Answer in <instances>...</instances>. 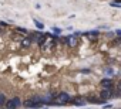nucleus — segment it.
Returning <instances> with one entry per match:
<instances>
[{
  "instance_id": "10",
  "label": "nucleus",
  "mask_w": 121,
  "mask_h": 109,
  "mask_svg": "<svg viewBox=\"0 0 121 109\" xmlns=\"http://www.w3.org/2000/svg\"><path fill=\"white\" fill-rule=\"evenodd\" d=\"M33 23H34V27H36L39 31H43V30H44V24H43L41 21H39V20L33 19Z\"/></svg>"
},
{
  "instance_id": "6",
  "label": "nucleus",
  "mask_w": 121,
  "mask_h": 109,
  "mask_svg": "<svg viewBox=\"0 0 121 109\" xmlns=\"http://www.w3.org/2000/svg\"><path fill=\"white\" fill-rule=\"evenodd\" d=\"M103 101H110L111 98H112V89H101V92H100V95H98Z\"/></svg>"
},
{
  "instance_id": "20",
  "label": "nucleus",
  "mask_w": 121,
  "mask_h": 109,
  "mask_svg": "<svg viewBox=\"0 0 121 109\" xmlns=\"http://www.w3.org/2000/svg\"><path fill=\"white\" fill-rule=\"evenodd\" d=\"M120 82H121V79H120Z\"/></svg>"
},
{
  "instance_id": "5",
  "label": "nucleus",
  "mask_w": 121,
  "mask_h": 109,
  "mask_svg": "<svg viewBox=\"0 0 121 109\" xmlns=\"http://www.w3.org/2000/svg\"><path fill=\"white\" fill-rule=\"evenodd\" d=\"M100 85H101L103 89H112L114 88V81L111 78H103L101 82H100Z\"/></svg>"
},
{
  "instance_id": "7",
  "label": "nucleus",
  "mask_w": 121,
  "mask_h": 109,
  "mask_svg": "<svg viewBox=\"0 0 121 109\" xmlns=\"http://www.w3.org/2000/svg\"><path fill=\"white\" fill-rule=\"evenodd\" d=\"M66 44L69 45V47H71V48H74L77 44H78V40H77V37L73 34V35H67L66 37Z\"/></svg>"
},
{
  "instance_id": "11",
  "label": "nucleus",
  "mask_w": 121,
  "mask_h": 109,
  "mask_svg": "<svg viewBox=\"0 0 121 109\" xmlns=\"http://www.w3.org/2000/svg\"><path fill=\"white\" fill-rule=\"evenodd\" d=\"M83 34H86V35H90V37H98L100 35V31L98 30H90V31H86V33H83Z\"/></svg>"
},
{
  "instance_id": "17",
  "label": "nucleus",
  "mask_w": 121,
  "mask_h": 109,
  "mask_svg": "<svg viewBox=\"0 0 121 109\" xmlns=\"http://www.w3.org/2000/svg\"><path fill=\"white\" fill-rule=\"evenodd\" d=\"M80 72H83V74H88L90 70H87V68H86V70H80Z\"/></svg>"
},
{
  "instance_id": "3",
  "label": "nucleus",
  "mask_w": 121,
  "mask_h": 109,
  "mask_svg": "<svg viewBox=\"0 0 121 109\" xmlns=\"http://www.w3.org/2000/svg\"><path fill=\"white\" fill-rule=\"evenodd\" d=\"M23 106V101L20 96H13L10 99L6 101V105H4V109H19Z\"/></svg>"
},
{
  "instance_id": "2",
  "label": "nucleus",
  "mask_w": 121,
  "mask_h": 109,
  "mask_svg": "<svg viewBox=\"0 0 121 109\" xmlns=\"http://www.w3.org/2000/svg\"><path fill=\"white\" fill-rule=\"evenodd\" d=\"M73 101V96L69 93V92H58L54 95V101H53V105L56 106H66L69 103H71Z\"/></svg>"
},
{
  "instance_id": "1",
  "label": "nucleus",
  "mask_w": 121,
  "mask_h": 109,
  "mask_svg": "<svg viewBox=\"0 0 121 109\" xmlns=\"http://www.w3.org/2000/svg\"><path fill=\"white\" fill-rule=\"evenodd\" d=\"M46 105V96H41V95H33V96H29L26 101H23V106L26 109H39V108H43Z\"/></svg>"
},
{
  "instance_id": "4",
  "label": "nucleus",
  "mask_w": 121,
  "mask_h": 109,
  "mask_svg": "<svg viewBox=\"0 0 121 109\" xmlns=\"http://www.w3.org/2000/svg\"><path fill=\"white\" fill-rule=\"evenodd\" d=\"M86 101H87V103H93V105H105V101H103L98 95H90V96H87L86 98Z\"/></svg>"
},
{
  "instance_id": "18",
  "label": "nucleus",
  "mask_w": 121,
  "mask_h": 109,
  "mask_svg": "<svg viewBox=\"0 0 121 109\" xmlns=\"http://www.w3.org/2000/svg\"><path fill=\"white\" fill-rule=\"evenodd\" d=\"M0 34H2V27H0Z\"/></svg>"
},
{
  "instance_id": "9",
  "label": "nucleus",
  "mask_w": 121,
  "mask_h": 109,
  "mask_svg": "<svg viewBox=\"0 0 121 109\" xmlns=\"http://www.w3.org/2000/svg\"><path fill=\"white\" fill-rule=\"evenodd\" d=\"M31 44H33V40H31L30 35H26V37L22 38V47H23V48H29Z\"/></svg>"
},
{
  "instance_id": "16",
  "label": "nucleus",
  "mask_w": 121,
  "mask_h": 109,
  "mask_svg": "<svg viewBox=\"0 0 121 109\" xmlns=\"http://www.w3.org/2000/svg\"><path fill=\"white\" fill-rule=\"evenodd\" d=\"M105 72H107V75H112L114 70H112V68H107V70H105Z\"/></svg>"
},
{
  "instance_id": "13",
  "label": "nucleus",
  "mask_w": 121,
  "mask_h": 109,
  "mask_svg": "<svg viewBox=\"0 0 121 109\" xmlns=\"http://www.w3.org/2000/svg\"><path fill=\"white\" fill-rule=\"evenodd\" d=\"M51 30H53V34H56V35H60L61 34V28H58V27H51Z\"/></svg>"
},
{
  "instance_id": "14",
  "label": "nucleus",
  "mask_w": 121,
  "mask_h": 109,
  "mask_svg": "<svg viewBox=\"0 0 121 109\" xmlns=\"http://www.w3.org/2000/svg\"><path fill=\"white\" fill-rule=\"evenodd\" d=\"M16 30H17V33H23V34H26V35H29V31H27L26 28H23V27H17Z\"/></svg>"
},
{
  "instance_id": "19",
  "label": "nucleus",
  "mask_w": 121,
  "mask_h": 109,
  "mask_svg": "<svg viewBox=\"0 0 121 109\" xmlns=\"http://www.w3.org/2000/svg\"><path fill=\"white\" fill-rule=\"evenodd\" d=\"M43 109H48V108H47V106H46V108H43Z\"/></svg>"
},
{
  "instance_id": "15",
  "label": "nucleus",
  "mask_w": 121,
  "mask_h": 109,
  "mask_svg": "<svg viewBox=\"0 0 121 109\" xmlns=\"http://www.w3.org/2000/svg\"><path fill=\"white\" fill-rule=\"evenodd\" d=\"M110 6L111 7H115V9H121V3H118V2H111Z\"/></svg>"
},
{
  "instance_id": "8",
  "label": "nucleus",
  "mask_w": 121,
  "mask_h": 109,
  "mask_svg": "<svg viewBox=\"0 0 121 109\" xmlns=\"http://www.w3.org/2000/svg\"><path fill=\"white\" fill-rule=\"evenodd\" d=\"M86 103H87V101L83 99V96H73L71 105H74V106H84Z\"/></svg>"
},
{
  "instance_id": "12",
  "label": "nucleus",
  "mask_w": 121,
  "mask_h": 109,
  "mask_svg": "<svg viewBox=\"0 0 121 109\" xmlns=\"http://www.w3.org/2000/svg\"><path fill=\"white\" fill-rule=\"evenodd\" d=\"M6 101H7L6 95H4V93H0V108H4V105H6Z\"/></svg>"
}]
</instances>
